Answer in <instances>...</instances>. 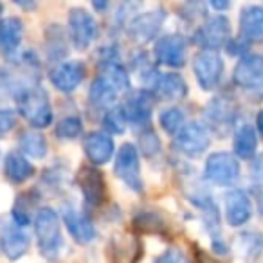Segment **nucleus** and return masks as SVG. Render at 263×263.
Returning a JSON list of instances; mask_svg holds the SVG:
<instances>
[{
    "label": "nucleus",
    "instance_id": "obj_19",
    "mask_svg": "<svg viewBox=\"0 0 263 263\" xmlns=\"http://www.w3.org/2000/svg\"><path fill=\"white\" fill-rule=\"evenodd\" d=\"M83 152L87 155L88 162L92 166H105L114 159L116 154V144H114V137L108 136L103 130L88 132L83 139Z\"/></svg>",
    "mask_w": 263,
    "mask_h": 263
},
{
    "label": "nucleus",
    "instance_id": "obj_38",
    "mask_svg": "<svg viewBox=\"0 0 263 263\" xmlns=\"http://www.w3.org/2000/svg\"><path fill=\"white\" fill-rule=\"evenodd\" d=\"M154 263H191V261H190V258H187V254L179 245H170L168 249H164V251L154 259Z\"/></svg>",
    "mask_w": 263,
    "mask_h": 263
},
{
    "label": "nucleus",
    "instance_id": "obj_21",
    "mask_svg": "<svg viewBox=\"0 0 263 263\" xmlns=\"http://www.w3.org/2000/svg\"><path fill=\"white\" fill-rule=\"evenodd\" d=\"M24 29L26 27L18 16H6L0 20V51L8 60H16L20 56Z\"/></svg>",
    "mask_w": 263,
    "mask_h": 263
},
{
    "label": "nucleus",
    "instance_id": "obj_45",
    "mask_svg": "<svg viewBox=\"0 0 263 263\" xmlns=\"http://www.w3.org/2000/svg\"><path fill=\"white\" fill-rule=\"evenodd\" d=\"M209 6H211L213 9H216V11H218V15H220V11H226V9L231 8L229 2H215V0H213V2Z\"/></svg>",
    "mask_w": 263,
    "mask_h": 263
},
{
    "label": "nucleus",
    "instance_id": "obj_41",
    "mask_svg": "<svg viewBox=\"0 0 263 263\" xmlns=\"http://www.w3.org/2000/svg\"><path fill=\"white\" fill-rule=\"evenodd\" d=\"M15 90H16V85H15V81H13V78L9 76L6 70L0 69V96L8 94V92L15 94Z\"/></svg>",
    "mask_w": 263,
    "mask_h": 263
},
{
    "label": "nucleus",
    "instance_id": "obj_39",
    "mask_svg": "<svg viewBox=\"0 0 263 263\" xmlns=\"http://www.w3.org/2000/svg\"><path fill=\"white\" fill-rule=\"evenodd\" d=\"M16 121H18V114H16V110L0 108V139L15 130Z\"/></svg>",
    "mask_w": 263,
    "mask_h": 263
},
{
    "label": "nucleus",
    "instance_id": "obj_11",
    "mask_svg": "<svg viewBox=\"0 0 263 263\" xmlns=\"http://www.w3.org/2000/svg\"><path fill=\"white\" fill-rule=\"evenodd\" d=\"M238 114H240V110H238L236 101L229 94H218L204 108L205 126L216 134H218V130L229 132L234 128Z\"/></svg>",
    "mask_w": 263,
    "mask_h": 263
},
{
    "label": "nucleus",
    "instance_id": "obj_36",
    "mask_svg": "<svg viewBox=\"0 0 263 263\" xmlns=\"http://www.w3.org/2000/svg\"><path fill=\"white\" fill-rule=\"evenodd\" d=\"M101 124H103V132H106L108 136H121V134H124V130H126L128 123H126V119H124L121 106H114V108L106 110V112L103 114Z\"/></svg>",
    "mask_w": 263,
    "mask_h": 263
},
{
    "label": "nucleus",
    "instance_id": "obj_9",
    "mask_svg": "<svg viewBox=\"0 0 263 263\" xmlns=\"http://www.w3.org/2000/svg\"><path fill=\"white\" fill-rule=\"evenodd\" d=\"M231 80L241 90L263 96V54L247 52L241 56L234 65Z\"/></svg>",
    "mask_w": 263,
    "mask_h": 263
},
{
    "label": "nucleus",
    "instance_id": "obj_31",
    "mask_svg": "<svg viewBox=\"0 0 263 263\" xmlns=\"http://www.w3.org/2000/svg\"><path fill=\"white\" fill-rule=\"evenodd\" d=\"M130 70L148 87H154L155 80L161 72L157 70V63L150 58V54L144 51H136L134 58L130 60Z\"/></svg>",
    "mask_w": 263,
    "mask_h": 263
},
{
    "label": "nucleus",
    "instance_id": "obj_32",
    "mask_svg": "<svg viewBox=\"0 0 263 263\" xmlns=\"http://www.w3.org/2000/svg\"><path fill=\"white\" fill-rule=\"evenodd\" d=\"M134 227L144 233H164L168 229V223L161 213L144 208L134 215Z\"/></svg>",
    "mask_w": 263,
    "mask_h": 263
},
{
    "label": "nucleus",
    "instance_id": "obj_35",
    "mask_svg": "<svg viewBox=\"0 0 263 263\" xmlns=\"http://www.w3.org/2000/svg\"><path fill=\"white\" fill-rule=\"evenodd\" d=\"M83 134V121L78 116H65L56 123L54 136L62 141H74Z\"/></svg>",
    "mask_w": 263,
    "mask_h": 263
},
{
    "label": "nucleus",
    "instance_id": "obj_29",
    "mask_svg": "<svg viewBox=\"0 0 263 263\" xmlns=\"http://www.w3.org/2000/svg\"><path fill=\"white\" fill-rule=\"evenodd\" d=\"M87 96H88V103H90L92 108L103 110V114H105L106 110L116 106L119 92H117L108 81L103 80L101 76H96L94 80H92L90 87H88Z\"/></svg>",
    "mask_w": 263,
    "mask_h": 263
},
{
    "label": "nucleus",
    "instance_id": "obj_16",
    "mask_svg": "<svg viewBox=\"0 0 263 263\" xmlns=\"http://www.w3.org/2000/svg\"><path fill=\"white\" fill-rule=\"evenodd\" d=\"M31 249V236L24 227L16 226L13 220L0 222V251L9 261H16Z\"/></svg>",
    "mask_w": 263,
    "mask_h": 263
},
{
    "label": "nucleus",
    "instance_id": "obj_18",
    "mask_svg": "<svg viewBox=\"0 0 263 263\" xmlns=\"http://www.w3.org/2000/svg\"><path fill=\"white\" fill-rule=\"evenodd\" d=\"M223 216L231 227H241L252 216V202L247 191L231 187L223 195Z\"/></svg>",
    "mask_w": 263,
    "mask_h": 263
},
{
    "label": "nucleus",
    "instance_id": "obj_33",
    "mask_svg": "<svg viewBox=\"0 0 263 263\" xmlns=\"http://www.w3.org/2000/svg\"><path fill=\"white\" fill-rule=\"evenodd\" d=\"M159 124L161 128L170 134V136H177L184 126H186V114L180 106H168L159 114Z\"/></svg>",
    "mask_w": 263,
    "mask_h": 263
},
{
    "label": "nucleus",
    "instance_id": "obj_27",
    "mask_svg": "<svg viewBox=\"0 0 263 263\" xmlns=\"http://www.w3.org/2000/svg\"><path fill=\"white\" fill-rule=\"evenodd\" d=\"M4 175L11 184H26L34 177V166L20 152H9L4 159Z\"/></svg>",
    "mask_w": 263,
    "mask_h": 263
},
{
    "label": "nucleus",
    "instance_id": "obj_40",
    "mask_svg": "<svg viewBox=\"0 0 263 263\" xmlns=\"http://www.w3.org/2000/svg\"><path fill=\"white\" fill-rule=\"evenodd\" d=\"M180 18H184L186 22H193L195 18H202V11L205 13V6L204 4H184L180 6Z\"/></svg>",
    "mask_w": 263,
    "mask_h": 263
},
{
    "label": "nucleus",
    "instance_id": "obj_44",
    "mask_svg": "<svg viewBox=\"0 0 263 263\" xmlns=\"http://www.w3.org/2000/svg\"><path fill=\"white\" fill-rule=\"evenodd\" d=\"M254 128H256V134L263 139V108L256 114V126Z\"/></svg>",
    "mask_w": 263,
    "mask_h": 263
},
{
    "label": "nucleus",
    "instance_id": "obj_17",
    "mask_svg": "<svg viewBox=\"0 0 263 263\" xmlns=\"http://www.w3.org/2000/svg\"><path fill=\"white\" fill-rule=\"evenodd\" d=\"M62 222L65 223L69 234L80 245H88L96 240L98 231H96L94 222L85 211H81L76 205L65 204L62 208Z\"/></svg>",
    "mask_w": 263,
    "mask_h": 263
},
{
    "label": "nucleus",
    "instance_id": "obj_10",
    "mask_svg": "<svg viewBox=\"0 0 263 263\" xmlns=\"http://www.w3.org/2000/svg\"><path fill=\"white\" fill-rule=\"evenodd\" d=\"M240 173V161L231 152H215L205 159L204 177L215 186H233Z\"/></svg>",
    "mask_w": 263,
    "mask_h": 263
},
{
    "label": "nucleus",
    "instance_id": "obj_26",
    "mask_svg": "<svg viewBox=\"0 0 263 263\" xmlns=\"http://www.w3.org/2000/svg\"><path fill=\"white\" fill-rule=\"evenodd\" d=\"M45 54H47L49 62H65L67 54H69V33L58 24H52L45 29Z\"/></svg>",
    "mask_w": 263,
    "mask_h": 263
},
{
    "label": "nucleus",
    "instance_id": "obj_43",
    "mask_svg": "<svg viewBox=\"0 0 263 263\" xmlns=\"http://www.w3.org/2000/svg\"><path fill=\"white\" fill-rule=\"evenodd\" d=\"M252 180H259L263 182V154L252 159Z\"/></svg>",
    "mask_w": 263,
    "mask_h": 263
},
{
    "label": "nucleus",
    "instance_id": "obj_2",
    "mask_svg": "<svg viewBox=\"0 0 263 263\" xmlns=\"http://www.w3.org/2000/svg\"><path fill=\"white\" fill-rule=\"evenodd\" d=\"M33 227L42 256L49 261H56L65 245L62 234V216L49 205L38 208L33 218Z\"/></svg>",
    "mask_w": 263,
    "mask_h": 263
},
{
    "label": "nucleus",
    "instance_id": "obj_24",
    "mask_svg": "<svg viewBox=\"0 0 263 263\" xmlns=\"http://www.w3.org/2000/svg\"><path fill=\"white\" fill-rule=\"evenodd\" d=\"M141 258V243L134 234H117L110 241L112 263H137Z\"/></svg>",
    "mask_w": 263,
    "mask_h": 263
},
{
    "label": "nucleus",
    "instance_id": "obj_6",
    "mask_svg": "<svg viewBox=\"0 0 263 263\" xmlns=\"http://www.w3.org/2000/svg\"><path fill=\"white\" fill-rule=\"evenodd\" d=\"M69 40L74 49L87 51L99 36V24L96 16L85 8H72L69 11Z\"/></svg>",
    "mask_w": 263,
    "mask_h": 263
},
{
    "label": "nucleus",
    "instance_id": "obj_15",
    "mask_svg": "<svg viewBox=\"0 0 263 263\" xmlns=\"http://www.w3.org/2000/svg\"><path fill=\"white\" fill-rule=\"evenodd\" d=\"M85 76H87V65L81 60H65L52 67L49 72L52 87L63 94H72L74 90H78Z\"/></svg>",
    "mask_w": 263,
    "mask_h": 263
},
{
    "label": "nucleus",
    "instance_id": "obj_3",
    "mask_svg": "<svg viewBox=\"0 0 263 263\" xmlns=\"http://www.w3.org/2000/svg\"><path fill=\"white\" fill-rule=\"evenodd\" d=\"M114 173L134 193H143L144 180L141 175V154L136 144L123 143L114 157Z\"/></svg>",
    "mask_w": 263,
    "mask_h": 263
},
{
    "label": "nucleus",
    "instance_id": "obj_28",
    "mask_svg": "<svg viewBox=\"0 0 263 263\" xmlns=\"http://www.w3.org/2000/svg\"><path fill=\"white\" fill-rule=\"evenodd\" d=\"M98 70L103 80H106L114 88H116L119 94L123 92H130L132 90V80H130V72H128L126 67L121 63L119 58L116 60H106V62H99L98 63Z\"/></svg>",
    "mask_w": 263,
    "mask_h": 263
},
{
    "label": "nucleus",
    "instance_id": "obj_22",
    "mask_svg": "<svg viewBox=\"0 0 263 263\" xmlns=\"http://www.w3.org/2000/svg\"><path fill=\"white\" fill-rule=\"evenodd\" d=\"M150 90L155 96V99L175 103V101H182L187 96V92H190V88H187V83L182 78V74L161 72Z\"/></svg>",
    "mask_w": 263,
    "mask_h": 263
},
{
    "label": "nucleus",
    "instance_id": "obj_42",
    "mask_svg": "<svg viewBox=\"0 0 263 263\" xmlns=\"http://www.w3.org/2000/svg\"><path fill=\"white\" fill-rule=\"evenodd\" d=\"M251 193H252V197H254L256 204H258L259 215L263 216V182H259V180H252Z\"/></svg>",
    "mask_w": 263,
    "mask_h": 263
},
{
    "label": "nucleus",
    "instance_id": "obj_34",
    "mask_svg": "<svg viewBox=\"0 0 263 263\" xmlns=\"http://www.w3.org/2000/svg\"><path fill=\"white\" fill-rule=\"evenodd\" d=\"M33 197L31 193H20L15 200V205H13V213H11V220L20 227H27L31 223V220L34 218V211L33 213Z\"/></svg>",
    "mask_w": 263,
    "mask_h": 263
},
{
    "label": "nucleus",
    "instance_id": "obj_12",
    "mask_svg": "<svg viewBox=\"0 0 263 263\" xmlns=\"http://www.w3.org/2000/svg\"><path fill=\"white\" fill-rule=\"evenodd\" d=\"M187 38L180 33L162 34L155 40L154 60L170 69H182L187 62Z\"/></svg>",
    "mask_w": 263,
    "mask_h": 263
},
{
    "label": "nucleus",
    "instance_id": "obj_8",
    "mask_svg": "<svg viewBox=\"0 0 263 263\" xmlns=\"http://www.w3.org/2000/svg\"><path fill=\"white\" fill-rule=\"evenodd\" d=\"M166 18H168V13L164 8H154L144 13H136L126 24V33L136 44H148L152 40H157Z\"/></svg>",
    "mask_w": 263,
    "mask_h": 263
},
{
    "label": "nucleus",
    "instance_id": "obj_46",
    "mask_svg": "<svg viewBox=\"0 0 263 263\" xmlns=\"http://www.w3.org/2000/svg\"><path fill=\"white\" fill-rule=\"evenodd\" d=\"M92 6H94V8H98L99 11H105V9L108 8V4H106V2H103V4H98V2H94Z\"/></svg>",
    "mask_w": 263,
    "mask_h": 263
},
{
    "label": "nucleus",
    "instance_id": "obj_4",
    "mask_svg": "<svg viewBox=\"0 0 263 263\" xmlns=\"http://www.w3.org/2000/svg\"><path fill=\"white\" fill-rule=\"evenodd\" d=\"M233 36V27L226 15H213L209 18H205L202 22V26H198L195 29L191 42L198 47H202V51H218L222 47H227V44L231 42Z\"/></svg>",
    "mask_w": 263,
    "mask_h": 263
},
{
    "label": "nucleus",
    "instance_id": "obj_14",
    "mask_svg": "<svg viewBox=\"0 0 263 263\" xmlns=\"http://www.w3.org/2000/svg\"><path fill=\"white\" fill-rule=\"evenodd\" d=\"M76 184L81 191L87 208L96 209L105 204L106 198V182L103 173L94 166H81L76 173Z\"/></svg>",
    "mask_w": 263,
    "mask_h": 263
},
{
    "label": "nucleus",
    "instance_id": "obj_20",
    "mask_svg": "<svg viewBox=\"0 0 263 263\" xmlns=\"http://www.w3.org/2000/svg\"><path fill=\"white\" fill-rule=\"evenodd\" d=\"M238 38L247 45L263 44V6H243L238 20Z\"/></svg>",
    "mask_w": 263,
    "mask_h": 263
},
{
    "label": "nucleus",
    "instance_id": "obj_25",
    "mask_svg": "<svg viewBox=\"0 0 263 263\" xmlns=\"http://www.w3.org/2000/svg\"><path fill=\"white\" fill-rule=\"evenodd\" d=\"M234 251L243 263H256L263 254V233L241 231L234 238Z\"/></svg>",
    "mask_w": 263,
    "mask_h": 263
},
{
    "label": "nucleus",
    "instance_id": "obj_47",
    "mask_svg": "<svg viewBox=\"0 0 263 263\" xmlns=\"http://www.w3.org/2000/svg\"><path fill=\"white\" fill-rule=\"evenodd\" d=\"M2 13H4V4H0V20H2Z\"/></svg>",
    "mask_w": 263,
    "mask_h": 263
},
{
    "label": "nucleus",
    "instance_id": "obj_30",
    "mask_svg": "<svg viewBox=\"0 0 263 263\" xmlns=\"http://www.w3.org/2000/svg\"><path fill=\"white\" fill-rule=\"evenodd\" d=\"M18 148L22 152L24 157L34 159V161H42L47 157V139L40 130H24L18 136Z\"/></svg>",
    "mask_w": 263,
    "mask_h": 263
},
{
    "label": "nucleus",
    "instance_id": "obj_13",
    "mask_svg": "<svg viewBox=\"0 0 263 263\" xmlns=\"http://www.w3.org/2000/svg\"><path fill=\"white\" fill-rule=\"evenodd\" d=\"M226 65L218 52L200 51L193 58V74L202 90H215L222 83Z\"/></svg>",
    "mask_w": 263,
    "mask_h": 263
},
{
    "label": "nucleus",
    "instance_id": "obj_7",
    "mask_svg": "<svg viewBox=\"0 0 263 263\" xmlns=\"http://www.w3.org/2000/svg\"><path fill=\"white\" fill-rule=\"evenodd\" d=\"M154 105H155V96L152 90L146 88H139V90H130L121 105L123 116L128 124H132L137 130H146L150 126L152 116H154Z\"/></svg>",
    "mask_w": 263,
    "mask_h": 263
},
{
    "label": "nucleus",
    "instance_id": "obj_23",
    "mask_svg": "<svg viewBox=\"0 0 263 263\" xmlns=\"http://www.w3.org/2000/svg\"><path fill=\"white\" fill-rule=\"evenodd\" d=\"M233 152L236 159L252 161L258 152V134L256 128L249 123L238 124L233 130Z\"/></svg>",
    "mask_w": 263,
    "mask_h": 263
},
{
    "label": "nucleus",
    "instance_id": "obj_5",
    "mask_svg": "<svg viewBox=\"0 0 263 263\" xmlns=\"http://www.w3.org/2000/svg\"><path fill=\"white\" fill-rule=\"evenodd\" d=\"M211 144V134L205 123L190 121L173 139V150L182 154L187 159H198Z\"/></svg>",
    "mask_w": 263,
    "mask_h": 263
},
{
    "label": "nucleus",
    "instance_id": "obj_37",
    "mask_svg": "<svg viewBox=\"0 0 263 263\" xmlns=\"http://www.w3.org/2000/svg\"><path fill=\"white\" fill-rule=\"evenodd\" d=\"M139 154L146 155L148 159H154L161 154V139H159L157 132L146 128V130H141L139 134V146H137Z\"/></svg>",
    "mask_w": 263,
    "mask_h": 263
},
{
    "label": "nucleus",
    "instance_id": "obj_1",
    "mask_svg": "<svg viewBox=\"0 0 263 263\" xmlns=\"http://www.w3.org/2000/svg\"><path fill=\"white\" fill-rule=\"evenodd\" d=\"M16 114L24 117L33 126V130H44L52 123V106L49 94L40 85H26L15 92Z\"/></svg>",
    "mask_w": 263,
    "mask_h": 263
}]
</instances>
